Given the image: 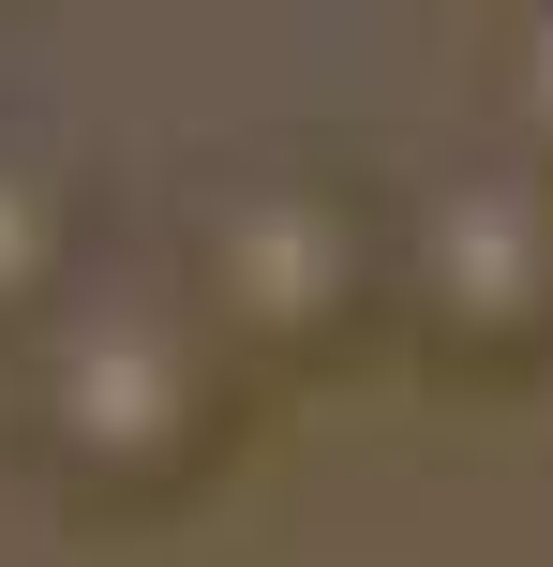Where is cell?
<instances>
[{"instance_id":"obj_2","label":"cell","mask_w":553,"mask_h":567,"mask_svg":"<svg viewBox=\"0 0 553 567\" xmlns=\"http://www.w3.org/2000/svg\"><path fill=\"white\" fill-rule=\"evenodd\" d=\"M45 269V209H30V179H0V299Z\"/></svg>"},{"instance_id":"obj_1","label":"cell","mask_w":553,"mask_h":567,"mask_svg":"<svg viewBox=\"0 0 553 567\" xmlns=\"http://www.w3.org/2000/svg\"><path fill=\"white\" fill-rule=\"evenodd\" d=\"M165 389H180V359L150 329H120V343H90L75 359V389H60V433H75V449H120V433H150L165 419Z\"/></svg>"}]
</instances>
